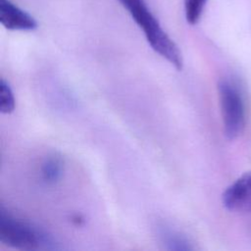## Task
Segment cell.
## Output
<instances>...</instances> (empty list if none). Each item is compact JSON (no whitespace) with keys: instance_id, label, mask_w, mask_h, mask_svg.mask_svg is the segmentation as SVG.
Returning <instances> with one entry per match:
<instances>
[{"instance_id":"cell-8","label":"cell","mask_w":251,"mask_h":251,"mask_svg":"<svg viewBox=\"0 0 251 251\" xmlns=\"http://www.w3.org/2000/svg\"><path fill=\"white\" fill-rule=\"evenodd\" d=\"M208 0H183L184 15L189 25H196L201 19Z\"/></svg>"},{"instance_id":"cell-2","label":"cell","mask_w":251,"mask_h":251,"mask_svg":"<svg viewBox=\"0 0 251 251\" xmlns=\"http://www.w3.org/2000/svg\"><path fill=\"white\" fill-rule=\"evenodd\" d=\"M0 242L5 246L24 250L57 248L51 235L3 208L0 210Z\"/></svg>"},{"instance_id":"cell-3","label":"cell","mask_w":251,"mask_h":251,"mask_svg":"<svg viewBox=\"0 0 251 251\" xmlns=\"http://www.w3.org/2000/svg\"><path fill=\"white\" fill-rule=\"evenodd\" d=\"M219 100L224 132L229 139L236 138L244 129L246 108L242 91L230 78H222L218 83Z\"/></svg>"},{"instance_id":"cell-9","label":"cell","mask_w":251,"mask_h":251,"mask_svg":"<svg viewBox=\"0 0 251 251\" xmlns=\"http://www.w3.org/2000/svg\"><path fill=\"white\" fill-rule=\"evenodd\" d=\"M16 107L14 92L5 79L0 82V111L2 114H11Z\"/></svg>"},{"instance_id":"cell-1","label":"cell","mask_w":251,"mask_h":251,"mask_svg":"<svg viewBox=\"0 0 251 251\" xmlns=\"http://www.w3.org/2000/svg\"><path fill=\"white\" fill-rule=\"evenodd\" d=\"M119 1L142 29L151 48L174 65L176 70H181L183 61L178 47L162 28L158 20L148 8L146 2L144 0Z\"/></svg>"},{"instance_id":"cell-4","label":"cell","mask_w":251,"mask_h":251,"mask_svg":"<svg viewBox=\"0 0 251 251\" xmlns=\"http://www.w3.org/2000/svg\"><path fill=\"white\" fill-rule=\"evenodd\" d=\"M222 200L229 211L251 214V172L231 183L223 193Z\"/></svg>"},{"instance_id":"cell-6","label":"cell","mask_w":251,"mask_h":251,"mask_svg":"<svg viewBox=\"0 0 251 251\" xmlns=\"http://www.w3.org/2000/svg\"><path fill=\"white\" fill-rule=\"evenodd\" d=\"M41 177L44 182L53 184L57 182L64 172V162L57 155L48 156L41 166Z\"/></svg>"},{"instance_id":"cell-5","label":"cell","mask_w":251,"mask_h":251,"mask_svg":"<svg viewBox=\"0 0 251 251\" xmlns=\"http://www.w3.org/2000/svg\"><path fill=\"white\" fill-rule=\"evenodd\" d=\"M0 23L10 30H33L37 22L10 0H0Z\"/></svg>"},{"instance_id":"cell-7","label":"cell","mask_w":251,"mask_h":251,"mask_svg":"<svg viewBox=\"0 0 251 251\" xmlns=\"http://www.w3.org/2000/svg\"><path fill=\"white\" fill-rule=\"evenodd\" d=\"M160 236L164 244L171 250H189L192 248L184 236L175 230L165 228V226H161Z\"/></svg>"}]
</instances>
